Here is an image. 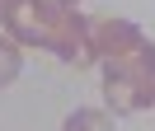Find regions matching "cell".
Returning <instances> with one entry per match:
<instances>
[{
	"label": "cell",
	"instance_id": "1",
	"mask_svg": "<svg viewBox=\"0 0 155 131\" xmlns=\"http://www.w3.org/2000/svg\"><path fill=\"white\" fill-rule=\"evenodd\" d=\"M71 9L61 5H47V0H14L10 9H0V24H5V37L10 42H24V47H52L66 24Z\"/></svg>",
	"mask_w": 155,
	"mask_h": 131
},
{
	"label": "cell",
	"instance_id": "2",
	"mask_svg": "<svg viewBox=\"0 0 155 131\" xmlns=\"http://www.w3.org/2000/svg\"><path fill=\"white\" fill-rule=\"evenodd\" d=\"M85 33H89V52H94V61H117V56H132V52H141V47L150 42L136 24L113 19V14L85 19Z\"/></svg>",
	"mask_w": 155,
	"mask_h": 131
},
{
	"label": "cell",
	"instance_id": "3",
	"mask_svg": "<svg viewBox=\"0 0 155 131\" xmlns=\"http://www.w3.org/2000/svg\"><path fill=\"white\" fill-rule=\"evenodd\" d=\"M104 75H117V80H127L136 94H141V103L150 108V103H155V42H146L141 52H132V56L104 61Z\"/></svg>",
	"mask_w": 155,
	"mask_h": 131
},
{
	"label": "cell",
	"instance_id": "4",
	"mask_svg": "<svg viewBox=\"0 0 155 131\" xmlns=\"http://www.w3.org/2000/svg\"><path fill=\"white\" fill-rule=\"evenodd\" d=\"M104 98H108V108H113V117H127V112H141L146 108L141 94H136L127 80H117V75H104Z\"/></svg>",
	"mask_w": 155,
	"mask_h": 131
},
{
	"label": "cell",
	"instance_id": "5",
	"mask_svg": "<svg viewBox=\"0 0 155 131\" xmlns=\"http://www.w3.org/2000/svg\"><path fill=\"white\" fill-rule=\"evenodd\" d=\"M61 131H113V117H108L104 108H75Z\"/></svg>",
	"mask_w": 155,
	"mask_h": 131
},
{
	"label": "cell",
	"instance_id": "6",
	"mask_svg": "<svg viewBox=\"0 0 155 131\" xmlns=\"http://www.w3.org/2000/svg\"><path fill=\"white\" fill-rule=\"evenodd\" d=\"M24 70V56H19V42H10V37L0 33V84H14Z\"/></svg>",
	"mask_w": 155,
	"mask_h": 131
},
{
	"label": "cell",
	"instance_id": "7",
	"mask_svg": "<svg viewBox=\"0 0 155 131\" xmlns=\"http://www.w3.org/2000/svg\"><path fill=\"white\" fill-rule=\"evenodd\" d=\"M47 5H61V9H75L80 0H47Z\"/></svg>",
	"mask_w": 155,
	"mask_h": 131
},
{
	"label": "cell",
	"instance_id": "8",
	"mask_svg": "<svg viewBox=\"0 0 155 131\" xmlns=\"http://www.w3.org/2000/svg\"><path fill=\"white\" fill-rule=\"evenodd\" d=\"M10 5H14V0H0V9H10Z\"/></svg>",
	"mask_w": 155,
	"mask_h": 131
}]
</instances>
